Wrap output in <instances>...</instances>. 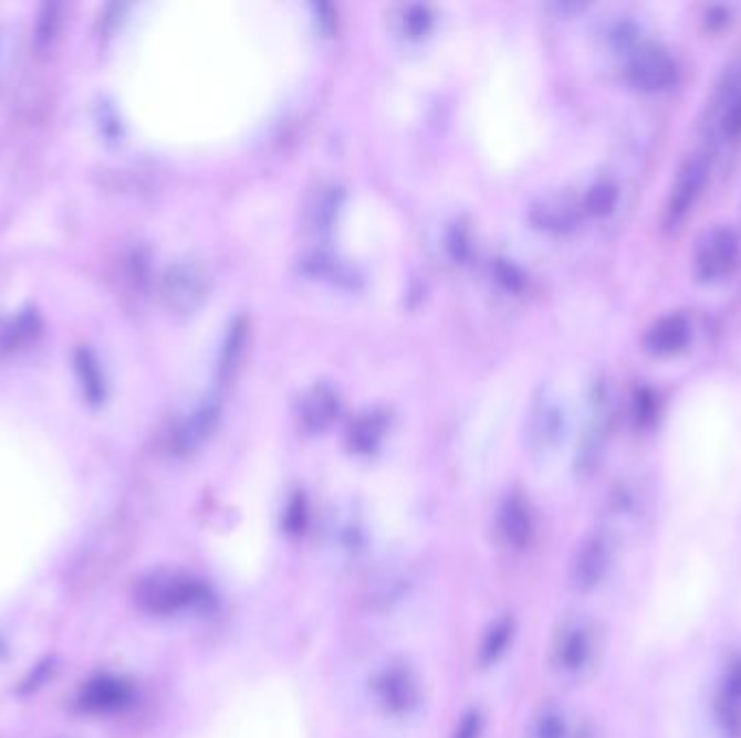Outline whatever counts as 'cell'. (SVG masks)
<instances>
[{
	"label": "cell",
	"mask_w": 741,
	"mask_h": 738,
	"mask_svg": "<svg viewBox=\"0 0 741 738\" xmlns=\"http://www.w3.org/2000/svg\"><path fill=\"white\" fill-rule=\"evenodd\" d=\"M135 602L142 611L169 618L211 602L209 587L180 570H155L135 587Z\"/></svg>",
	"instance_id": "obj_1"
},
{
	"label": "cell",
	"mask_w": 741,
	"mask_h": 738,
	"mask_svg": "<svg viewBox=\"0 0 741 738\" xmlns=\"http://www.w3.org/2000/svg\"><path fill=\"white\" fill-rule=\"evenodd\" d=\"M740 259V234L731 225H713L696 243L693 273L702 282H718L738 268Z\"/></svg>",
	"instance_id": "obj_2"
},
{
	"label": "cell",
	"mask_w": 741,
	"mask_h": 738,
	"mask_svg": "<svg viewBox=\"0 0 741 738\" xmlns=\"http://www.w3.org/2000/svg\"><path fill=\"white\" fill-rule=\"evenodd\" d=\"M711 171V160L707 152H691L686 160L679 165L668 202L664 209V223L668 228H677L691 211L696 200L700 198Z\"/></svg>",
	"instance_id": "obj_3"
},
{
	"label": "cell",
	"mask_w": 741,
	"mask_h": 738,
	"mask_svg": "<svg viewBox=\"0 0 741 738\" xmlns=\"http://www.w3.org/2000/svg\"><path fill=\"white\" fill-rule=\"evenodd\" d=\"M679 65L668 49L657 42H639L627 61V78L641 92H661L677 83Z\"/></svg>",
	"instance_id": "obj_4"
},
{
	"label": "cell",
	"mask_w": 741,
	"mask_h": 738,
	"mask_svg": "<svg viewBox=\"0 0 741 738\" xmlns=\"http://www.w3.org/2000/svg\"><path fill=\"white\" fill-rule=\"evenodd\" d=\"M566 433V412L560 397L542 388L535 397L528 419V446L533 455L553 453Z\"/></svg>",
	"instance_id": "obj_5"
},
{
	"label": "cell",
	"mask_w": 741,
	"mask_h": 738,
	"mask_svg": "<svg viewBox=\"0 0 741 738\" xmlns=\"http://www.w3.org/2000/svg\"><path fill=\"white\" fill-rule=\"evenodd\" d=\"M163 299L180 315H189L202 306L209 295V275L200 264H174L163 277Z\"/></svg>",
	"instance_id": "obj_6"
},
{
	"label": "cell",
	"mask_w": 741,
	"mask_h": 738,
	"mask_svg": "<svg viewBox=\"0 0 741 738\" xmlns=\"http://www.w3.org/2000/svg\"><path fill=\"white\" fill-rule=\"evenodd\" d=\"M373 688H375L377 702L390 715H408L410 710L419 706V699H421L419 678L404 663H393L384 667L375 676Z\"/></svg>",
	"instance_id": "obj_7"
},
{
	"label": "cell",
	"mask_w": 741,
	"mask_h": 738,
	"mask_svg": "<svg viewBox=\"0 0 741 738\" xmlns=\"http://www.w3.org/2000/svg\"><path fill=\"white\" fill-rule=\"evenodd\" d=\"M614 563V541L605 533L589 535L577 550L571 566V582L577 591L587 593L607 579Z\"/></svg>",
	"instance_id": "obj_8"
},
{
	"label": "cell",
	"mask_w": 741,
	"mask_h": 738,
	"mask_svg": "<svg viewBox=\"0 0 741 738\" xmlns=\"http://www.w3.org/2000/svg\"><path fill=\"white\" fill-rule=\"evenodd\" d=\"M131 685L122 678L115 676H96L92 681H87L85 685L81 686L76 704L83 713H92V715H111L122 710L124 706H128L131 702Z\"/></svg>",
	"instance_id": "obj_9"
},
{
	"label": "cell",
	"mask_w": 741,
	"mask_h": 738,
	"mask_svg": "<svg viewBox=\"0 0 741 738\" xmlns=\"http://www.w3.org/2000/svg\"><path fill=\"white\" fill-rule=\"evenodd\" d=\"M691 338V323L683 313H668L653 320L644 334V349L653 356L681 354Z\"/></svg>",
	"instance_id": "obj_10"
},
{
	"label": "cell",
	"mask_w": 741,
	"mask_h": 738,
	"mask_svg": "<svg viewBox=\"0 0 741 738\" xmlns=\"http://www.w3.org/2000/svg\"><path fill=\"white\" fill-rule=\"evenodd\" d=\"M713 113L724 137L738 139L741 135V63L731 65L713 96Z\"/></svg>",
	"instance_id": "obj_11"
},
{
	"label": "cell",
	"mask_w": 741,
	"mask_h": 738,
	"mask_svg": "<svg viewBox=\"0 0 741 738\" xmlns=\"http://www.w3.org/2000/svg\"><path fill=\"white\" fill-rule=\"evenodd\" d=\"M217 421H219L217 401L207 399L200 405H196L174 433V451L180 455L198 451L211 437Z\"/></svg>",
	"instance_id": "obj_12"
},
{
	"label": "cell",
	"mask_w": 741,
	"mask_h": 738,
	"mask_svg": "<svg viewBox=\"0 0 741 738\" xmlns=\"http://www.w3.org/2000/svg\"><path fill=\"white\" fill-rule=\"evenodd\" d=\"M592 634L583 624H568L555 636L553 663L566 674L582 672L592 658Z\"/></svg>",
	"instance_id": "obj_13"
},
{
	"label": "cell",
	"mask_w": 741,
	"mask_h": 738,
	"mask_svg": "<svg viewBox=\"0 0 741 738\" xmlns=\"http://www.w3.org/2000/svg\"><path fill=\"white\" fill-rule=\"evenodd\" d=\"M499 533L512 548H525L533 537V516L521 496H508L499 509Z\"/></svg>",
	"instance_id": "obj_14"
},
{
	"label": "cell",
	"mask_w": 741,
	"mask_h": 738,
	"mask_svg": "<svg viewBox=\"0 0 741 738\" xmlns=\"http://www.w3.org/2000/svg\"><path fill=\"white\" fill-rule=\"evenodd\" d=\"M531 219L546 230H571L575 221L580 219V204L571 200L568 196H551L533 204L531 209Z\"/></svg>",
	"instance_id": "obj_15"
},
{
	"label": "cell",
	"mask_w": 741,
	"mask_h": 738,
	"mask_svg": "<svg viewBox=\"0 0 741 738\" xmlns=\"http://www.w3.org/2000/svg\"><path fill=\"white\" fill-rule=\"evenodd\" d=\"M336 412H338L336 394L327 386H317L304 397L300 419H302L306 429L319 431L334 419Z\"/></svg>",
	"instance_id": "obj_16"
},
{
	"label": "cell",
	"mask_w": 741,
	"mask_h": 738,
	"mask_svg": "<svg viewBox=\"0 0 741 738\" xmlns=\"http://www.w3.org/2000/svg\"><path fill=\"white\" fill-rule=\"evenodd\" d=\"M74 369L79 375L83 394L87 399V403L98 405L105 401V377L98 367V360L94 358V354L90 349H79L74 354Z\"/></svg>",
	"instance_id": "obj_17"
},
{
	"label": "cell",
	"mask_w": 741,
	"mask_h": 738,
	"mask_svg": "<svg viewBox=\"0 0 741 738\" xmlns=\"http://www.w3.org/2000/svg\"><path fill=\"white\" fill-rule=\"evenodd\" d=\"M718 713L720 719L724 721V726L733 732H738L741 728V663H735L727 678L724 685L720 690L718 697Z\"/></svg>",
	"instance_id": "obj_18"
},
{
	"label": "cell",
	"mask_w": 741,
	"mask_h": 738,
	"mask_svg": "<svg viewBox=\"0 0 741 738\" xmlns=\"http://www.w3.org/2000/svg\"><path fill=\"white\" fill-rule=\"evenodd\" d=\"M512 636H514V622L510 618L497 620L481 639V647H479L481 665L497 663L505 654L508 645L512 643Z\"/></svg>",
	"instance_id": "obj_19"
},
{
	"label": "cell",
	"mask_w": 741,
	"mask_h": 738,
	"mask_svg": "<svg viewBox=\"0 0 741 738\" xmlns=\"http://www.w3.org/2000/svg\"><path fill=\"white\" fill-rule=\"evenodd\" d=\"M343 207V191L338 187H323L311 202L309 219L317 230H330Z\"/></svg>",
	"instance_id": "obj_20"
},
{
	"label": "cell",
	"mask_w": 741,
	"mask_h": 738,
	"mask_svg": "<svg viewBox=\"0 0 741 738\" xmlns=\"http://www.w3.org/2000/svg\"><path fill=\"white\" fill-rule=\"evenodd\" d=\"M616 204H618V187L607 178L594 182L583 198V209L592 214H607L614 211Z\"/></svg>",
	"instance_id": "obj_21"
},
{
	"label": "cell",
	"mask_w": 741,
	"mask_h": 738,
	"mask_svg": "<svg viewBox=\"0 0 741 738\" xmlns=\"http://www.w3.org/2000/svg\"><path fill=\"white\" fill-rule=\"evenodd\" d=\"M40 331V318L35 313H22L20 317L13 318L4 331H2V345L7 349H18L22 345H27L31 338H35V334Z\"/></svg>",
	"instance_id": "obj_22"
},
{
	"label": "cell",
	"mask_w": 741,
	"mask_h": 738,
	"mask_svg": "<svg viewBox=\"0 0 741 738\" xmlns=\"http://www.w3.org/2000/svg\"><path fill=\"white\" fill-rule=\"evenodd\" d=\"M382 433H384V419L377 414H365L352 426V446L358 453H369L377 446Z\"/></svg>",
	"instance_id": "obj_23"
},
{
	"label": "cell",
	"mask_w": 741,
	"mask_h": 738,
	"mask_svg": "<svg viewBox=\"0 0 741 738\" xmlns=\"http://www.w3.org/2000/svg\"><path fill=\"white\" fill-rule=\"evenodd\" d=\"M59 4L56 2H46L40 11V20H38V27H35V49L40 53L49 51L51 44L59 33V24H61V18H59Z\"/></svg>",
	"instance_id": "obj_24"
},
{
	"label": "cell",
	"mask_w": 741,
	"mask_h": 738,
	"mask_svg": "<svg viewBox=\"0 0 741 738\" xmlns=\"http://www.w3.org/2000/svg\"><path fill=\"white\" fill-rule=\"evenodd\" d=\"M566 719L557 708H544L531 726V738H566Z\"/></svg>",
	"instance_id": "obj_25"
},
{
	"label": "cell",
	"mask_w": 741,
	"mask_h": 738,
	"mask_svg": "<svg viewBox=\"0 0 741 738\" xmlns=\"http://www.w3.org/2000/svg\"><path fill=\"white\" fill-rule=\"evenodd\" d=\"M243 342H246V327L243 323H234L228 331V338H226V345H223V351H221V365H219V375L226 377L230 375V370L237 367L239 362V356H241V349H243Z\"/></svg>",
	"instance_id": "obj_26"
},
{
	"label": "cell",
	"mask_w": 741,
	"mask_h": 738,
	"mask_svg": "<svg viewBox=\"0 0 741 738\" xmlns=\"http://www.w3.org/2000/svg\"><path fill=\"white\" fill-rule=\"evenodd\" d=\"M483 732V717L479 710H469L462 715L460 724L456 726V732L451 738H481Z\"/></svg>",
	"instance_id": "obj_27"
},
{
	"label": "cell",
	"mask_w": 741,
	"mask_h": 738,
	"mask_svg": "<svg viewBox=\"0 0 741 738\" xmlns=\"http://www.w3.org/2000/svg\"><path fill=\"white\" fill-rule=\"evenodd\" d=\"M429 22H431V15H429V11H427L425 7H421V4H413V7L406 11V15H404V27H406L408 33H413V35H421V33H425L427 27H429Z\"/></svg>",
	"instance_id": "obj_28"
},
{
	"label": "cell",
	"mask_w": 741,
	"mask_h": 738,
	"mask_svg": "<svg viewBox=\"0 0 741 738\" xmlns=\"http://www.w3.org/2000/svg\"><path fill=\"white\" fill-rule=\"evenodd\" d=\"M657 417V401L655 394L646 388H641L636 394V419L641 424H650Z\"/></svg>",
	"instance_id": "obj_29"
},
{
	"label": "cell",
	"mask_w": 741,
	"mask_h": 738,
	"mask_svg": "<svg viewBox=\"0 0 741 738\" xmlns=\"http://www.w3.org/2000/svg\"><path fill=\"white\" fill-rule=\"evenodd\" d=\"M284 527L289 533H302L304 527H306V505H304V498H295L286 514H284Z\"/></svg>",
	"instance_id": "obj_30"
},
{
	"label": "cell",
	"mask_w": 741,
	"mask_h": 738,
	"mask_svg": "<svg viewBox=\"0 0 741 738\" xmlns=\"http://www.w3.org/2000/svg\"><path fill=\"white\" fill-rule=\"evenodd\" d=\"M497 277L508 286V288H519L523 284V275L516 271L514 264L497 263L494 266Z\"/></svg>",
	"instance_id": "obj_31"
},
{
	"label": "cell",
	"mask_w": 741,
	"mask_h": 738,
	"mask_svg": "<svg viewBox=\"0 0 741 738\" xmlns=\"http://www.w3.org/2000/svg\"><path fill=\"white\" fill-rule=\"evenodd\" d=\"M729 7H722V4H713V7H709V11H707V22H709V27H722V24H727L729 22Z\"/></svg>",
	"instance_id": "obj_32"
}]
</instances>
